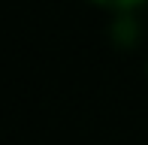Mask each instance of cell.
I'll list each match as a JSON object with an SVG mask.
<instances>
[{
	"instance_id": "1",
	"label": "cell",
	"mask_w": 148,
	"mask_h": 145,
	"mask_svg": "<svg viewBox=\"0 0 148 145\" xmlns=\"http://www.w3.org/2000/svg\"><path fill=\"white\" fill-rule=\"evenodd\" d=\"M85 3L91 6H100V9H109V12H133L136 6H142L145 0H85Z\"/></svg>"
},
{
	"instance_id": "2",
	"label": "cell",
	"mask_w": 148,
	"mask_h": 145,
	"mask_svg": "<svg viewBox=\"0 0 148 145\" xmlns=\"http://www.w3.org/2000/svg\"><path fill=\"white\" fill-rule=\"evenodd\" d=\"M145 76H148V61H145Z\"/></svg>"
}]
</instances>
